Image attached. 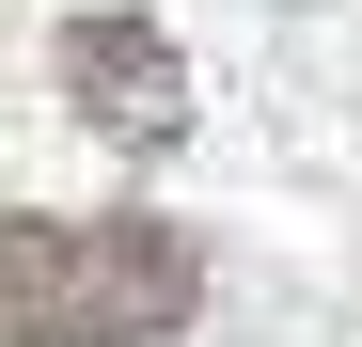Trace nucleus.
I'll use <instances>...</instances> for the list:
<instances>
[{"mask_svg":"<svg viewBox=\"0 0 362 347\" xmlns=\"http://www.w3.org/2000/svg\"><path fill=\"white\" fill-rule=\"evenodd\" d=\"M64 95H79V127L110 158H173V127H189V64H173V32L127 16V0L64 16Z\"/></svg>","mask_w":362,"mask_h":347,"instance_id":"obj_2","label":"nucleus"},{"mask_svg":"<svg viewBox=\"0 0 362 347\" xmlns=\"http://www.w3.org/2000/svg\"><path fill=\"white\" fill-rule=\"evenodd\" d=\"M205 316V253L142 205H0V347H173Z\"/></svg>","mask_w":362,"mask_h":347,"instance_id":"obj_1","label":"nucleus"}]
</instances>
